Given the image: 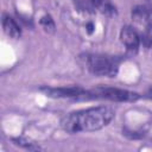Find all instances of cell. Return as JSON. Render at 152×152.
Listing matches in <instances>:
<instances>
[{
	"instance_id": "1",
	"label": "cell",
	"mask_w": 152,
	"mask_h": 152,
	"mask_svg": "<svg viewBox=\"0 0 152 152\" xmlns=\"http://www.w3.org/2000/svg\"><path fill=\"white\" fill-rule=\"evenodd\" d=\"M114 116L115 113L110 107H90L64 115L61 120V127L68 133L94 132L106 127Z\"/></svg>"
},
{
	"instance_id": "2",
	"label": "cell",
	"mask_w": 152,
	"mask_h": 152,
	"mask_svg": "<svg viewBox=\"0 0 152 152\" xmlns=\"http://www.w3.org/2000/svg\"><path fill=\"white\" fill-rule=\"evenodd\" d=\"M83 65L96 76L115 77L119 70L120 59L113 56L99 55V53H86L81 56Z\"/></svg>"
},
{
	"instance_id": "3",
	"label": "cell",
	"mask_w": 152,
	"mask_h": 152,
	"mask_svg": "<svg viewBox=\"0 0 152 152\" xmlns=\"http://www.w3.org/2000/svg\"><path fill=\"white\" fill-rule=\"evenodd\" d=\"M139 99V94L126 89L99 86L86 90L78 100H108L114 102H134Z\"/></svg>"
},
{
	"instance_id": "4",
	"label": "cell",
	"mask_w": 152,
	"mask_h": 152,
	"mask_svg": "<svg viewBox=\"0 0 152 152\" xmlns=\"http://www.w3.org/2000/svg\"><path fill=\"white\" fill-rule=\"evenodd\" d=\"M76 6L84 12H100L108 17L116 15V8L109 0H76Z\"/></svg>"
},
{
	"instance_id": "5",
	"label": "cell",
	"mask_w": 152,
	"mask_h": 152,
	"mask_svg": "<svg viewBox=\"0 0 152 152\" xmlns=\"http://www.w3.org/2000/svg\"><path fill=\"white\" fill-rule=\"evenodd\" d=\"M40 91H43L46 96L49 97H68V99H76L78 100V97L86 91L83 88L81 87H42Z\"/></svg>"
},
{
	"instance_id": "6",
	"label": "cell",
	"mask_w": 152,
	"mask_h": 152,
	"mask_svg": "<svg viewBox=\"0 0 152 152\" xmlns=\"http://www.w3.org/2000/svg\"><path fill=\"white\" fill-rule=\"evenodd\" d=\"M120 40L131 53H135L138 51L140 45V37L133 27L124 26L120 31Z\"/></svg>"
},
{
	"instance_id": "7",
	"label": "cell",
	"mask_w": 152,
	"mask_h": 152,
	"mask_svg": "<svg viewBox=\"0 0 152 152\" xmlns=\"http://www.w3.org/2000/svg\"><path fill=\"white\" fill-rule=\"evenodd\" d=\"M132 18L139 24L152 25V6L139 5L132 10Z\"/></svg>"
},
{
	"instance_id": "8",
	"label": "cell",
	"mask_w": 152,
	"mask_h": 152,
	"mask_svg": "<svg viewBox=\"0 0 152 152\" xmlns=\"http://www.w3.org/2000/svg\"><path fill=\"white\" fill-rule=\"evenodd\" d=\"M2 28L5 31V33L7 36H10L11 38H19L21 34L20 27L18 26V24L14 21V19L7 14H5L2 17Z\"/></svg>"
},
{
	"instance_id": "9",
	"label": "cell",
	"mask_w": 152,
	"mask_h": 152,
	"mask_svg": "<svg viewBox=\"0 0 152 152\" xmlns=\"http://www.w3.org/2000/svg\"><path fill=\"white\" fill-rule=\"evenodd\" d=\"M12 141L15 145H18V146H20V147H23L25 150H28V151H40V150H43L37 142H34V141H32V140H30L27 138H23V137L13 138Z\"/></svg>"
},
{
	"instance_id": "10",
	"label": "cell",
	"mask_w": 152,
	"mask_h": 152,
	"mask_svg": "<svg viewBox=\"0 0 152 152\" xmlns=\"http://www.w3.org/2000/svg\"><path fill=\"white\" fill-rule=\"evenodd\" d=\"M40 25L42 27L44 28V31L49 32V33H53L55 30H56V25H55V21L53 19L51 18V15L49 14H45L40 18Z\"/></svg>"
},
{
	"instance_id": "11",
	"label": "cell",
	"mask_w": 152,
	"mask_h": 152,
	"mask_svg": "<svg viewBox=\"0 0 152 152\" xmlns=\"http://www.w3.org/2000/svg\"><path fill=\"white\" fill-rule=\"evenodd\" d=\"M140 40L142 42V44L146 48L152 46V25H146L145 26V30L142 32V36H141Z\"/></svg>"
},
{
	"instance_id": "12",
	"label": "cell",
	"mask_w": 152,
	"mask_h": 152,
	"mask_svg": "<svg viewBox=\"0 0 152 152\" xmlns=\"http://www.w3.org/2000/svg\"><path fill=\"white\" fill-rule=\"evenodd\" d=\"M144 96L147 97V99H151V100H152V87H150V88L146 90V93H145Z\"/></svg>"
},
{
	"instance_id": "13",
	"label": "cell",
	"mask_w": 152,
	"mask_h": 152,
	"mask_svg": "<svg viewBox=\"0 0 152 152\" xmlns=\"http://www.w3.org/2000/svg\"><path fill=\"white\" fill-rule=\"evenodd\" d=\"M93 31H94V25H93V23H88V25H87V32L90 34V33H93Z\"/></svg>"
}]
</instances>
